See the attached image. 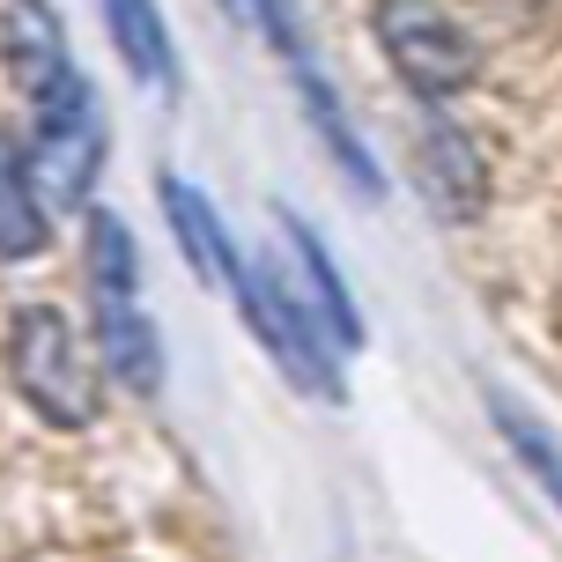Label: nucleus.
Instances as JSON below:
<instances>
[{
  "label": "nucleus",
  "mask_w": 562,
  "mask_h": 562,
  "mask_svg": "<svg viewBox=\"0 0 562 562\" xmlns=\"http://www.w3.org/2000/svg\"><path fill=\"white\" fill-rule=\"evenodd\" d=\"M8 67L30 89V170L45 178L53 200H89V178L104 164V112H97V89L89 75L67 59L59 45L53 8H8Z\"/></svg>",
  "instance_id": "obj_1"
},
{
  "label": "nucleus",
  "mask_w": 562,
  "mask_h": 562,
  "mask_svg": "<svg viewBox=\"0 0 562 562\" xmlns=\"http://www.w3.org/2000/svg\"><path fill=\"white\" fill-rule=\"evenodd\" d=\"M8 363H15V385L53 429H89L97 407H104V378H97V356L82 348L75 318L53 304L15 311L8 326Z\"/></svg>",
  "instance_id": "obj_2"
},
{
  "label": "nucleus",
  "mask_w": 562,
  "mask_h": 562,
  "mask_svg": "<svg viewBox=\"0 0 562 562\" xmlns=\"http://www.w3.org/2000/svg\"><path fill=\"white\" fill-rule=\"evenodd\" d=\"M229 296L245 311V326L259 334V348L281 363V378L311 400H340V370L326 363V334L311 326V311H296L289 296V281L274 274V259H237V281H229Z\"/></svg>",
  "instance_id": "obj_3"
},
{
  "label": "nucleus",
  "mask_w": 562,
  "mask_h": 562,
  "mask_svg": "<svg viewBox=\"0 0 562 562\" xmlns=\"http://www.w3.org/2000/svg\"><path fill=\"white\" fill-rule=\"evenodd\" d=\"M378 23V37H385V53H393L400 82L415 89V97H459V89L474 82V37L451 23V15H437V8H378L370 15Z\"/></svg>",
  "instance_id": "obj_4"
},
{
  "label": "nucleus",
  "mask_w": 562,
  "mask_h": 562,
  "mask_svg": "<svg viewBox=\"0 0 562 562\" xmlns=\"http://www.w3.org/2000/svg\"><path fill=\"white\" fill-rule=\"evenodd\" d=\"M415 186H422L437 223H481V207H488V164H481L474 134L459 119H445V112L415 119Z\"/></svg>",
  "instance_id": "obj_5"
},
{
  "label": "nucleus",
  "mask_w": 562,
  "mask_h": 562,
  "mask_svg": "<svg viewBox=\"0 0 562 562\" xmlns=\"http://www.w3.org/2000/svg\"><path fill=\"white\" fill-rule=\"evenodd\" d=\"M259 30H274V37H281V59H289V82H296V97H304L311 134H318L326 148H334V164H340V178L356 186V200H385V178H378V164H370L363 134L348 126V112H340L334 82H326V75L311 67L304 37H296V15H289V8H267V15H259Z\"/></svg>",
  "instance_id": "obj_6"
},
{
  "label": "nucleus",
  "mask_w": 562,
  "mask_h": 562,
  "mask_svg": "<svg viewBox=\"0 0 562 562\" xmlns=\"http://www.w3.org/2000/svg\"><path fill=\"white\" fill-rule=\"evenodd\" d=\"M156 193H164V223H170V237H178L186 267H193L207 289H229V281H237V245H229L215 200L200 193L193 178H178V170H164V186H156Z\"/></svg>",
  "instance_id": "obj_7"
},
{
  "label": "nucleus",
  "mask_w": 562,
  "mask_h": 562,
  "mask_svg": "<svg viewBox=\"0 0 562 562\" xmlns=\"http://www.w3.org/2000/svg\"><path fill=\"white\" fill-rule=\"evenodd\" d=\"M281 245H289V259H296V274H304V304H311V326L318 334H334L340 356H356L363 348V318H356V304H348V289H340V267L334 252L311 237L304 215H289L281 207Z\"/></svg>",
  "instance_id": "obj_8"
},
{
  "label": "nucleus",
  "mask_w": 562,
  "mask_h": 562,
  "mask_svg": "<svg viewBox=\"0 0 562 562\" xmlns=\"http://www.w3.org/2000/svg\"><path fill=\"white\" fill-rule=\"evenodd\" d=\"M89 326H97V356L112 363V378L126 393H156L164 385V348H156V326L134 311V296H97L89 311Z\"/></svg>",
  "instance_id": "obj_9"
},
{
  "label": "nucleus",
  "mask_w": 562,
  "mask_h": 562,
  "mask_svg": "<svg viewBox=\"0 0 562 562\" xmlns=\"http://www.w3.org/2000/svg\"><path fill=\"white\" fill-rule=\"evenodd\" d=\"M45 245H53V223H45V193H37L30 148L0 126V259H37Z\"/></svg>",
  "instance_id": "obj_10"
},
{
  "label": "nucleus",
  "mask_w": 562,
  "mask_h": 562,
  "mask_svg": "<svg viewBox=\"0 0 562 562\" xmlns=\"http://www.w3.org/2000/svg\"><path fill=\"white\" fill-rule=\"evenodd\" d=\"M104 30L119 37V59H126V75H134L140 89L178 97V59H170V37H164V15H156V8L119 0V8H104Z\"/></svg>",
  "instance_id": "obj_11"
},
{
  "label": "nucleus",
  "mask_w": 562,
  "mask_h": 562,
  "mask_svg": "<svg viewBox=\"0 0 562 562\" xmlns=\"http://www.w3.org/2000/svg\"><path fill=\"white\" fill-rule=\"evenodd\" d=\"M488 422L504 429L510 459H518V467H526V474L548 488V504L562 510V437L533 415V407H526V400H510V393H488Z\"/></svg>",
  "instance_id": "obj_12"
},
{
  "label": "nucleus",
  "mask_w": 562,
  "mask_h": 562,
  "mask_svg": "<svg viewBox=\"0 0 562 562\" xmlns=\"http://www.w3.org/2000/svg\"><path fill=\"white\" fill-rule=\"evenodd\" d=\"M134 281H140L134 229L119 223L112 207H89V289L97 296H134Z\"/></svg>",
  "instance_id": "obj_13"
}]
</instances>
